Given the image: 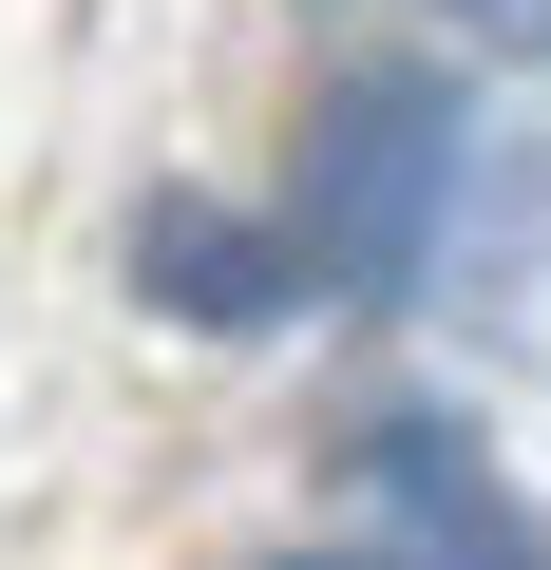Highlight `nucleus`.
<instances>
[{"label":"nucleus","mask_w":551,"mask_h":570,"mask_svg":"<svg viewBox=\"0 0 551 570\" xmlns=\"http://www.w3.org/2000/svg\"><path fill=\"white\" fill-rule=\"evenodd\" d=\"M456 171H475L456 77L362 58V77L305 115V209H286V266L324 285V305H400V285L437 266V228H456Z\"/></svg>","instance_id":"obj_1"},{"label":"nucleus","mask_w":551,"mask_h":570,"mask_svg":"<svg viewBox=\"0 0 551 570\" xmlns=\"http://www.w3.org/2000/svg\"><path fill=\"white\" fill-rule=\"evenodd\" d=\"M362 475H381V513H400L437 570H551V532L513 513V475H494V456H475L437 400H400V419L362 438Z\"/></svg>","instance_id":"obj_2"},{"label":"nucleus","mask_w":551,"mask_h":570,"mask_svg":"<svg viewBox=\"0 0 551 570\" xmlns=\"http://www.w3.org/2000/svg\"><path fill=\"white\" fill-rule=\"evenodd\" d=\"M134 285H152L171 324H209V343H247V324H286V305H305V266L266 247L247 209H209V190H171V209L134 228Z\"/></svg>","instance_id":"obj_3"},{"label":"nucleus","mask_w":551,"mask_h":570,"mask_svg":"<svg viewBox=\"0 0 551 570\" xmlns=\"http://www.w3.org/2000/svg\"><path fill=\"white\" fill-rule=\"evenodd\" d=\"M456 20H475L494 58H551V0H456Z\"/></svg>","instance_id":"obj_4"},{"label":"nucleus","mask_w":551,"mask_h":570,"mask_svg":"<svg viewBox=\"0 0 551 570\" xmlns=\"http://www.w3.org/2000/svg\"><path fill=\"white\" fill-rule=\"evenodd\" d=\"M305 570H362V551H305Z\"/></svg>","instance_id":"obj_5"}]
</instances>
